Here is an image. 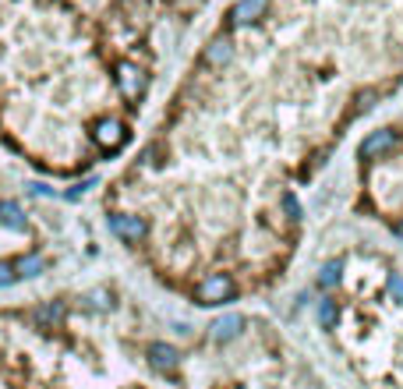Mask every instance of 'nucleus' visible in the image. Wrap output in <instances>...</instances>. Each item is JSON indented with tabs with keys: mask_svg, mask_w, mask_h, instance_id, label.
I'll use <instances>...</instances> for the list:
<instances>
[{
	"mask_svg": "<svg viewBox=\"0 0 403 389\" xmlns=\"http://www.w3.org/2000/svg\"><path fill=\"white\" fill-rule=\"evenodd\" d=\"M234 294H237V284H234L230 273H212V276H205L199 287H195V301L209 308V304H226V301H234Z\"/></svg>",
	"mask_w": 403,
	"mask_h": 389,
	"instance_id": "obj_1",
	"label": "nucleus"
},
{
	"mask_svg": "<svg viewBox=\"0 0 403 389\" xmlns=\"http://www.w3.org/2000/svg\"><path fill=\"white\" fill-rule=\"evenodd\" d=\"M397 145H400V131H397V128H379V131H372V135L357 145V156H361L365 163H372V160L389 156Z\"/></svg>",
	"mask_w": 403,
	"mask_h": 389,
	"instance_id": "obj_2",
	"label": "nucleus"
},
{
	"mask_svg": "<svg viewBox=\"0 0 403 389\" xmlns=\"http://www.w3.org/2000/svg\"><path fill=\"white\" fill-rule=\"evenodd\" d=\"M110 230H113L120 241H127V244H138V241H145V234H149V223H145L142 216H131V212H113V216H110Z\"/></svg>",
	"mask_w": 403,
	"mask_h": 389,
	"instance_id": "obj_3",
	"label": "nucleus"
},
{
	"mask_svg": "<svg viewBox=\"0 0 403 389\" xmlns=\"http://www.w3.org/2000/svg\"><path fill=\"white\" fill-rule=\"evenodd\" d=\"M93 138L100 142L103 149H117V145H124L127 131H124V124H120L117 117H103L100 124L93 128Z\"/></svg>",
	"mask_w": 403,
	"mask_h": 389,
	"instance_id": "obj_4",
	"label": "nucleus"
},
{
	"mask_svg": "<svg viewBox=\"0 0 403 389\" xmlns=\"http://www.w3.org/2000/svg\"><path fill=\"white\" fill-rule=\"evenodd\" d=\"M241 329H244V318L234 311V315H219V318L209 326V336H212L216 343H230V340L241 336Z\"/></svg>",
	"mask_w": 403,
	"mask_h": 389,
	"instance_id": "obj_5",
	"label": "nucleus"
},
{
	"mask_svg": "<svg viewBox=\"0 0 403 389\" xmlns=\"http://www.w3.org/2000/svg\"><path fill=\"white\" fill-rule=\"evenodd\" d=\"M149 365L156 372H174L181 365V351L174 343H149Z\"/></svg>",
	"mask_w": 403,
	"mask_h": 389,
	"instance_id": "obj_6",
	"label": "nucleus"
},
{
	"mask_svg": "<svg viewBox=\"0 0 403 389\" xmlns=\"http://www.w3.org/2000/svg\"><path fill=\"white\" fill-rule=\"evenodd\" d=\"M117 85H120V93L127 99H138L142 89H145V75H142L135 64H120V68H117Z\"/></svg>",
	"mask_w": 403,
	"mask_h": 389,
	"instance_id": "obj_7",
	"label": "nucleus"
},
{
	"mask_svg": "<svg viewBox=\"0 0 403 389\" xmlns=\"http://www.w3.org/2000/svg\"><path fill=\"white\" fill-rule=\"evenodd\" d=\"M269 0H237V7L230 11V21L234 25H255L262 14H266Z\"/></svg>",
	"mask_w": 403,
	"mask_h": 389,
	"instance_id": "obj_8",
	"label": "nucleus"
},
{
	"mask_svg": "<svg viewBox=\"0 0 403 389\" xmlns=\"http://www.w3.org/2000/svg\"><path fill=\"white\" fill-rule=\"evenodd\" d=\"M32 318H36V326L50 329V326L64 322V304H61V301H46V304H39V308L32 311Z\"/></svg>",
	"mask_w": 403,
	"mask_h": 389,
	"instance_id": "obj_9",
	"label": "nucleus"
},
{
	"mask_svg": "<svg viewBox=\"0 0 403 389\" xmlns=\"http://www.w3.org/2000/svg\"><path fill=\"white\" fill-rule=\"evenodd\" d=\"M0 227H7V230H25V212H21L18 202H11V198L0 202Z\"/></svg>",
	"mask_w": 403,
	"mask_h": 389,
	"instance_id": "obj_10",
	"label": "nucleus"
},
{
	"mask_svg": "<svg viewBox=\"0 0 403 389\" xmlns=\"http://www.w3.org/2000/svg\"><path fill=\"white\" fill-rule=\"evenodd\" d=\"M230 57H234V46L226 39H212V46L205 50V64H212V68H223Z\"/></svg>",
	"mask_w": 403,
	"mask_h": 389,
	"instance_id": "obj_11",
	"label": "nucleus"
},
{
	"mask_svg": "<svg viewBox=\"0 0 403 389\" xmlns=\"http://www.w3.org/2000/svg\"><path fill=\"white\" fill-rule=\"evenodd\" d=\"M43 269H46V262H43V255H36V251H28V255H21V259L14 262V273H18V276H28V280L39 276Z\"/></svg>",
	"mask_w": 403,
	"mask_h": 389,
	"instance_id": "obj_12",
	"label": "nucleus"
},
{
	"mask_svg": "<svg viewBox=\"0 0 403 389\" xmlns=\"http://www.w3.org/2000/svg\"><path fill=\"white\" fill-rule=\"evenodd\" d=\"M340 273H343V262H340V259H333V262H325V266H322L318 284H322V287H336V284H340Z\"/></svg>",
	"mask_w": 403,
	"mask_h": 389,
	"instance_id": "obj_13",
	"label": "nucleus"
},
{
	"mask_svg": "<svg viewBox=\"0 0 403 389\" xmlns=\"http://www.w3.org/2000/svg\"><path fill=\"white\" fill-rule=\"evenodd\" d=\"M336 318H340L336 301H322V304H318V322H322L325 329H333V326H336Z\"/></svg>",
	"mask_w": 403,
	"mask_h": 389,
	"instance_id": "obj_14",
	"label": "nucleus"
},
{
	"mask_svg": "<svg viewBox=\"0 0 403 389\" xmlns=\"http://www.w3.org/2000/svg\"><path fill=\"white\" fill-rule=\"evenodd\" d=\"M18 280V273H14V262H0V287H11Z\"/></svg>",
	"mask_w": 403,
	"mask_h": 389,
	"instance_id": "obj_15",
	"label": "nucleus"
},
{
	"mask_svg": "<svg viewBox=\"0 0 403 389\" xmlns=\"http://www.w3.org/2000/svg\"><path fill=\"white\" fill-rule=\"evenodd\" d=\"M389 291H393V297H397V301H403V276H397V273L389 276Z\"/></svg>",
	"mask_w": 403,
	"mask_h": 389,
	"instance_id": "obj_16",
	"label": "nucleus"
},
{
	"mask_svg": "<svg viewBox=\"0 0 403 389\" xmlns=\"http://www.w3.org/2000/svg\"><path fill=\"white\" fill-rule=\"evenodd\" d=\"M283 205H287V212H291L294 219L301 216V205H298V198H294V194H283Z\"/></svg>",
	"mask_w": 403,
	"mask_h": 389,
	"instance_id": "obj_17",
	"label": "nucleus"
},
{
	"mask_svg": "<svg viewBox=\"0 0 403 389\" xmlns=\"http://www.w3.org/2000/svg\"><path fill=\"white\" fill-rule=\"evenodd\" d=\"M393 230H397V237H403V219L397 223V227H393Z\"/></svg>",
	"mask_w": 403,
	"mask_h": 389,
	"instance_id": "obj_18",
	"label": "nucleus"
}]
</instances>
